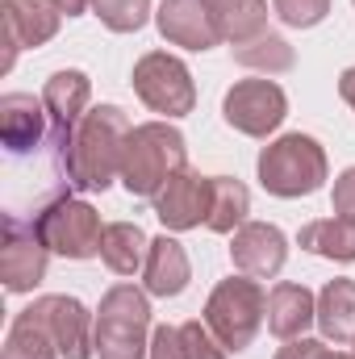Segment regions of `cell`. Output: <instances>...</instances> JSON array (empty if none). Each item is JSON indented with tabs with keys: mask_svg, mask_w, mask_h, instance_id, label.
I'll use <instances>...</instances> for the list:
<instances>
[{
	"mask_svg": "<svg viewBox=\"0 0 355 359\" xmlns=\"http://www.w3.org/2000/svg\"><path fill=\"white\" fill-rule=\"evenodd\" d=\"M25 313L51 334V343L59 347L63 359H92L96 355V313L80 297L67 292H51L25 305Z\"/></svg>",
	"mask_w": 355,
	"mask_h": 359,
	"instance_id": "obj_8",
	"label": "cell"
},
{
	"mask_svg": "<svg viewBox=\"0 0 355 359\" xmlns=\"http://www.w3.org/2000/svg\"><path fill=\"white\" fill-rule=\"evenodd\" d=\"M335 213H343V217H355V168H347V172H339V180H335Z\"/></svg>",
	"mask_w": 355,
	"mask_h": 359,
	"instance_id": "obj_31",
	"label": "cell"
},
{
	"mask_svg": "<svg viewBox=\"0 0 355 359\" xmlns=\"http://www.w3.org/2000/svg\"><path fill=\"white\" fill-rule=\"evenodd\" d=\"M351 355H355V339H351Z\"/></svg>",
	"mask_w": 355,
	"mask_h": 359,
	"instance_id": "obj_34",
	"label": "cell"
},
{
	"mask_svg": "<svg viewBox=\"0 0 355 359\" xmlns=\"http://www.w3.org/2000/svg\"><path fill=\"white\" fill-rule=\"evenodd\" d=\"M318 330L335 347L355 339V280L351 276H335V280L322 284V292H318Z\"/></svg>",
	"mask_w": 355,
	"mask_h": 359,
	"instance_id": "obj_20",
	"label": "cell"
},
{
	"mask_svg": "<svg viewBox=\"0 0 355 359\" xmlns=\"http://www.w3.org/2000/svg\"><path fill=\"white\" fill-rule=\"evenodd\" d=\"M130 130H134V121L121 104H92L84 121L76 126L67 151L55 159L67 184L76 192H105L113 180H121Z\"/></svg>",
	"mask_w": 355,
	"mask_h": 359,
	"instance_id": "obj_1",
	"label": "cell"
},
{
	"mask_svg": "<svg viewBox=\"0 0 355 359\" xmlns=\"http://www.w3.org/2000/svg\"><path fill=\"white\" fill-rule=\"evenodd\" d=\"M0 13H4V34H8V55L0 63L4 72H13L17 50L46 46L63 25V8L55 0H0Z\"/></svg>",
	"mask_w": 355,
	"mask_h": 359,
	"instance_id": "obj_12",
	"label": "cell"
},
{
	"mask_svg": "<svg viewBox=\"0 0 355 359\" xmlns=\"http://www.w3.org/2000/svg\"><path fill=\"white\" fill-rule=\"evenodd\" d=\"M151 292L113 284L96 305V359H147L151 351Z\"/></svg>",
	"mask_w": 355,
	"mask_h": 359,
	"instance_id": "obj_4",
	"label": "cell"
},
{
	"mask_svg": "<svg viewBox=\"0 0 355 359\" xmlns=\"http://www.w3.org/2000/svg\"><path fill=\"white\" fill-rule=\"evenodd\" d=\"M272 13L288 25V29H314L326 21L330 0H272Z\"/></svg>",
	"mask_w": 355,
	"mask_h": 359,
	"instance_id": "obj_27",
	"label": "cell"
},
{
	"mask_svg": "<svg viewBox=\"0 0 355 359\" xmlns=\"http://www.w3.org/2000/svg\"><path fill=\"white\" fill-rule=\"evenodd\" d=\"M276 359H355V355H343V351H335L326 339H288L280 351H276Z\"/></svg>",
	"mask_w": 355,
	"mask_h": 359,
	"instance_id": "obj_29",
	"label": "cell"
},
{
	"mask_svg": "<svg viewBox=\"0 0 355 359\" xmlns=\"http://www.w3.org/2000/svg\"><path fill=\"white\" fill-rule=\"evenodd\" d=\"M209 196H213V176L184 168L180 176L168 180V188L151 205H155V217L163 222V230L180 234V230H196L209 217Z\"/></svg>",
	"mask_w": 355,
	"mask_h": 359,
	"instance_id": "obj_14",
	"label": "cell"
},
{
	"mask_svg": "<svg viewBox=\"0 0 355 359\" xmlns=\"http://www.w3.org/2000/svg\"><path fill=\"white\" fill-rule=\"evenodd\" d=\"M301 251L318 255V259H335V264H355V217H318L309 226H301L297 234Z\"/></svg>",
	"mask_w": 355,
	"mask_h": 359,
	"instance_id": "obj_21",
	"label": "cell"
},
{
	"mask_svg": "<svg viewBox=\"0 0 355 359\" xmlns=\"http://www.w3.org/2000/svg\"><path fill=\"white\" fill-rule=\"evenodd\" d=\"M217 38L230 46H243L267 34V0H201Z\"/></svg>",
	"mask_w": 355,
	"mask_h": 359,
	"instance_id": "obj_19",
	"label": "cell"
},
{
	"mask_svg": "<svg viewBox=\"0 0 355 359\" xmlns=\"http://www.w3.org/2000/svg\"><path fill=\"white\" fill-rule=\"evenodd\" d=\"M134 96L151 109V113H163V121H176L188 117L196 109V84H192V72L188 63L168 55V50H147L138 63H134Z\"/></svg>",
	"mask_w": 355,
	"mask_h": 359,
	"instance_id": "obj_7",
	"label": "cell"
},
{
	"mask_svg": "<svg viewBox=\"0 0 355 359\" xmlns=\"http://www.w3.org/2000/svg\"><path fill=\"white\" fill-rule=\"evenodd\" d=\"M0 359H63L59 347L51 343V334L21 309L8 326V339H4V355Z\"/></svg>",
	"mask_w": 355,
	"mask_h": 359,
	"instance_id": "obj_25",
	"label": "cell"
},
{
	"mask_svg": "<svg viewBox=\"0 0 355 359\" xmlns=\"http://www.w3.org/2000/svg\"><path fill=\"white\" fill-rule=\"evenodd\" d=\"M205 326L226 343L230 355L247 351L260 334V326L267 322V292H264V280L255 276H226L213 284L209 301H205Z\"/></svg>",
	"mask_w": 355,
	"mask_h": 359,
	"instance_id": "obj_5",
	"label": "cell"
},
{
	"mask_svg": "<svg viewBox=\"0 0 355 359\" xmlns=\"http://www.w3.org/2000/svg\"><path fill=\"white\" fill-rule=\"evenodd\" d=\"M260 184L264 192L280 201H297V196H314L326 180H330V159L326 147L314 134H280L276 142H267L260 151Z\"/></svg>",
	"mask_w": 355,
	"mask_h": 359,
	"instance_id": "obj_3",
	"label": "cell"
},
{
	"mask_svg": "<svg viewBox=\"0 0 355 359\" xmlns=\"http://www.w3.org/2000/svg\"><path fill=\"white\" fill-rule=\"evenodd\" d=\"M147 359H188V351H184V339H180V326H155L151 330V351H147Z\"/></svg>",
	"mask_w": 355,
	"mask_h": 359,
	"instance_id": "obj_30",
	"label": "cell"
},
{
	"mask_svg": "<svg viewBox=\"0 0 355 359\" xmlns=\"http://www.w3.org/2000/svg\"><path fill=\"white\" fill-rule=\"evenodd\" d=\"M230 55H234L239 67L260 72V76H284V72L297 67V50L280 34H272V29L260 34V38H251V42H243V46H230Z\"/></svg>",
	"mask_w": 355,
	"mask_h": 359,
	"instance_id": "obj_24",
	"label": "cell"
},
{
	"mask_svg": "<svg viewBox=\"0 0 355 359\" xmlns=\"http://www.w3.org/2000/svg\"><path fill=\"white\" fill-rule=\"evenodd\" d=\"M0 142L8 155H34L51 142V117L42 96L29 92H4L0 96Z\"/></svg>",
	"mask_w": 355,
	"mask_h": 359,
	"instance_id": "obj_15",
	"label": "cell"
},
{
	"mask_svg": "<svg viewBox=\"0 0 355 359\" xmlns=\"http://www.w3.org/2000/svg\"><path fill=\"white\" fill-rule=\"evenodd\" d=\"M222 117H226L230 130H239L247 138H267V134H276L284 126L288 96H284V88L272 76L239 80V84H230V92L222 96Z\"/></svg>",
	"mask_w": 355,
	"mask_h": 359,
	"instance_id": "obj_9",
	"label": "cell"
},
{
	"mask_svg": "<svg viewBox=\"0 0 355 359\" xmlns=\"http://www.w3.org/2000/svg\"><path fill=\"white\" fill-rule=\"evenodd\" d=\"M351 4H355V0H351Z\"/></svg>",
	"mask_w": 355,
	"mask_h": 359,
	"instance_id": "obj_35",
	"label": "cell"
},
{
	"mask_svg": "<svg viewBox=\"0 0 355 359\" xmlns=\"http://www.w3.org/2000/svg\"><path fill=\"white\" fill-rule=\"evenodd\" d=\"M155 25H159V34L172 46H184V50H213V46H222V38H217V29H213V21H209L201 0H163L155 8Z\"/></svg>",
	"mask_w": 355,
	"mask_h": 359,
	"instance_id": "obj_16",
	"label": "cell"
},
{
	"mask_svg": "<svg viewBox=\"0 0 355 359\" xmlns=\"http://www.w3.org/2000/svg\"><path fill=\"white\" fill-rule=\"evenodd\" d=\"M92 80L80 67H63L55 72L46 84H42V104H46V117H51V147H55V159L67 151L76 126L84 121L92 104Z\"/></svg>",
	"mask_w": 355,
	"mask_h": 359,
	"instance_id": "obj_11",
	"label": "cell"
},
{
	"mask_svg": "<svg viewBox=\"0 0 355 359\" xmlns=\"http://www.w3.org/2000/svg\"><path fill=\"white\" fill-rule=\"evenodd\" d=\"M51 251L38 238L34 222H21L17 213H4L0 222V280L8 292H34L46 280Z\"/></svg>",
	"mask_w": 355,
	"mask_h": 359,
	"instance_id": "obj_10",
	"label": "cell"
},
{
	"mask_svg": "<svg viewBox=\"0 0 355 359\" xmlns=\"http://www.w3.org/2000/svg\"><path fill=\"white\" fill-rule=\"evenodd\" d=\"M251 213V192L234 176H213V196H209V217L205 226L213 234H234Z\"/></svg>",
	"mask_w": 355,
	"mask_h": 359,
	"instance_id": "obj_23",
	"label": "cell"
},
{
	"mask_svg": "<svg viewBox=\"0 0 355 359\" xmlns=\"http://www.w3.org/2000/svg\"><path fill=\"white\" fill-rule=\"evenodd\" d=\"M188 168V142L172 121H142L126 138V159H121V184L130 196L155 201L168 180Z\"/></svg>",
	"mask_w": 355,
	"mask_h": 359,
	"instance_id": "obj_2",
	"label": "cell"
},
{
	"mask_svg": "<svg viewBox=\"0 0 355 359\" xmlns=\"http://www.w3.org/2000/svg\"><path fill=\"white\" fill-rule=\"evenodd\" d=\"M230 259L243 276L255 280H276L288 264V238L272 222H243L230 234Z\"/></svg>",
	"mask_w": 355,
	"mask_h": 359,
	"instance_id": "obj_13",
	"label": "cell"
},
{
	"mask_svg": "<svg viewBox=\"0 0 355 359\" xmlns=\"http://www.w3.org/2000/svg\"><path fill=\"white\" fill-rule=\"evenodd\" d=\"M92 13L113 34H138L155 17L151 13V0H92Z\"/></svg>",
	"mask_w": 355,
	"mask_h": 359,
	"instance_id": "obj_26",
	"label": "cell"
},
{
	"mask_svg": "<svg viewBox=\"0 0 355 359\" xmlns=\"http://www.w3.org/2000/svg\"><path fill=\"white\" fill-rule=\"evenodd\" d=\"M314 322H318V292H309V288L297 284V280L272 284V292H267V330H272L280 343L301 339Z\"/></svg>",
	"mask_w": 355,
	"mask_h": 359,
	"instance_id": "obj_17",
	"label": "cell"
},
{
	"mask_svg": "<svg viewBox=\"0 0 355 359\" xmlns=\"http://www.w3.org/2000/svg\"><path fill=\"white\" fill-rule=\"evenodd\" d=\"M339 96L351 104V113H355V67H347V72L339 76Z\"/></svg>",
	"mask_w": 355,
	"mask_h": 359,
	"instance_id": "obj_32",
	"label": "cell"
},
{
	"mask_svg": "<svg viewBox=\"0 0 355 359\" xmlns=\"http://www.w3.org/2000/svg\"><path fill=\"white\" fill-rule=\"evenodd\" d=\"M29 222H34V230H38V238L46 243L51 255H63V259H96L100 255L105 222L84 196L59 192Z\"/></svg>",
	"mask_w": 355,
	"mask_h": 359,
	"instance_id": "obj_6",
	"label": "cell"
},
{
	"mask_svg": "<svg viewBox=\"0 0 355 359\" xmlns=\"http://www.w3.org/2000/svg\"><path fill=\"white\" fill-rule=\"evenodd\" d=\"M180 339H184V351H188V359H230L226 343H222V339L205 326V318L184 322V326H180Z\"/></svg>",
	"mask_w": 355,
	"mask_h": 359,
	"instance_id": "obj_28",
	"label": "cell"
},
{
	"mask_svg": "<svg viewBox=\"0 0 355 359\" xmlns=\"http://www.w3.org/2000/svg\"><path fill=\"white\" fill-rule=\"evenodd\" d=\"M147 251H151V238L142 234L138 222H109L105 226V238H100V259L113 276H134L147 264Z\"/></svg>",
	"mask_w": 355,
	"mask_h": 359,
	"instance_id": "obj_22",
	"label": "cell"
},
{
	"mask_svg": "<svg viewBox=\"0 0 355 359\" xmlns=\"http://www.w3.org/2000/svg\"><path fill=\"white\" fill-rule=\"evenodd\" d=\"M59 8H63V17H80V13H88L92 0H55Z\"/></svg>",
	"mask_w": 355,
	"mask_h": 359,
	"instance_id": "obj_33",
	"label": "cell"
},
{
	"mask_svg": "<svg viewBox=\"0 0 355 359\" xmlns=\"http://www.w3.org/2000/svg\"><path fill=\"white\" fill-rule=\"evenodd\" d=\"M192 280V264H188V251L184 243L172 234H159L151 238V251H147V264H142V288L151 297H180Z\"/></svg>",
	"mask_w": 355,
	"mask_h": 359,
	"instance_id": "obj_18",
	"label": "cell"
}]
</instances>
